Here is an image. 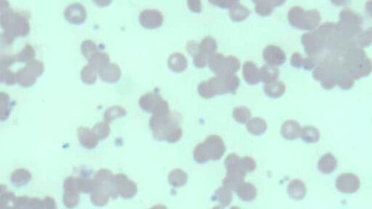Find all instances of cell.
I'll return each mask as SVG.
<instances>
[{
    "instance_id": "cell-1",
    "label": "cell",
    "mask_w": 372,
    "mask_h": 209,
    "mask_svg": "<svg viewBox=\"0 0 372 209\" xmlns=\"http://www.w3.org/2000/svg\"><path fill=\"white\" fill-rule=\"evenodd\" d=\"M342 67L355 80L367 77L371 74L372 62L361 47L348 49L341 61Z\"/></svg>"
},
{
    "instance_id": "cell-2",
    "label": "cell",
    "mask_w": 372,
    "mask_h": 209,
    "mask_svg": "<svg viewBox=\"0 0 372 209\" xmlns=\"http://www.w3.org/2000/svg\"><path fill=\"white\" fill-rule=\"evenodd\" d=\"M113 173L109 169H102L95 176L94 185L91 193V201L96 207H104L110 199L118 197L114 184Z\"/></svg>"
},
{
    "instance_id": "cell-3",
    "label": "cell",
    "mask_w": 372,
    "mask_h": 209,
    "mask_svg": "<svg viewBox=\"0 0 372 209\" xmlns=\"http://www.w3.org/2000/svg\"><path fill=\"white\" fill-rule=\"evenodd\" d=\"M335 30V23H325L317 29L304 34L301 42L307 55L315 58L322 51L323 49L327 47Z\"/></svg>"
},
{
    "instance_id": "cell-4",
    "label": "cell",
    "mask_w": 372,
    "mask_h": 209,
    "mask_svg": "<svg viewBox=\"0 0 372 209\" xmlns=\"http://www.w3.org/2000/svg\"><path fill=\"white\" fill-rule=\"evenodd\" d=\"M363 20L359 14L351 9H343L340 14V21L335 24L337 34L345 39H355L362 33Z\"/></svg>"
},
{
    "instance_id": "cell-5",
    "label": "cell",
    "mask_w": 372,
    "mask_h": 209,
    "mask_svg": "<svg viewBox=\"0 0 372 209\" xmlns=\"http://www.w3.org/2000/svg\"><path fill=\"white\" fill-rule=\"evenodd\" d=\"M288 20L289 23L297 29L313 31L319 26L321 17L317 9L305 10L296 6L289 9Z\"/></svg>"
},
{
    "instance_id": "cell-6",
    "label": "cell",
    "mask_w": 372,
    "mask_h": 209,
    "mask_svg": "<svg viewBox=\"0 0 372 209\" xmlns=\"http://www.w3.org/2000/svg\"><path fill=\"white\" fill-rule=\"evenodd\" d=\"M180 116L177 114L153 115L149 121V127L153 137L158 141L165 140L167 132L173 125L179 123Z\"/></svg>"
},
{
    "instance_id": "cell-7",
    "label": "cell",
    "mask_w": 372,
    "mask_h": 209,
    "mask_svg": "<svg viewBox=\"0 0 372 209\" xmlns=\"http://www.w3.org/2000/svg\"><path fill=\"white\" fill-rule=\"evenodd\" d=\"M139 105L142 110L153 115H167L170 113L168 103L156 93H148L139 100Z\"/></svg>"
},
{
    "instance_id": "cell-8",
    "label": "cell",
    "mask_w": 372,
    "mask_h": 209,
    "mask_svg": "<svg viewBox=\"0 0 372 209\" xmlns=\"http://www.w3.org/2000/svg\"><path fill=\"white\" fill-rule=\"evenodd\" d=\"M116 192L124 199L134 198L137 193V186L124 174H117L114 177Z\"/></svg>"
},
{
    "instance_id": "cell-9",
    "label": "cell",
    "mask_w": 372,
    "mask_h": 209,
    "mask_svg": "<svg viewBox=\"0 0 372 209\" xmlns=\"http://www.w3.org/2000/svg\"><path fill=\"white\" fill-rule=\"evenodd\" d=\"M335 186L340 193L353 194L360 189L361 182L356 174L343 173L337 177Z\"/></svg>"
},
{
    "instance_id": "cell-10",
    "label": "cell",
    "mask_w": 372,
    "mask_h": 209,
    "mask_svg": "<svg viewBox=\"0 0 372 209\" xmlns=\"http://www.w3.org/2000/svg\"><path fill=\"white\" fill-rule=\"evenodd\" d=\"M210 160L218 161L226 153V147L224 141L220 136H209L203 142Z\"/></svg>"
},
{
    "instance_id": "cell-11",
    "label": "cell",
    "mask_w": 372,
    "mask_h": 209,
    "mask_svg": "<svg viewBox=\"0 0 372 209\" xmlns=\"http://www.w3.org/2000/svg\"><path fill=\"white\" fill-rule=\"evenodd\" d=\"M140 24L148 29H156L162 25L164 17L157 9H145L140 13L139 17Z\"/></svg>"
},
{
    "instance_id": "cell-12",
    "label": "cell",
    "mask_w": 372,
    "mask_h": 209,
    "mask_svg": "<svg viewBox=\"0 0 372 209\" xmlns=\"http://www.w3.org/2000/svg\"><path fill=\"white\" fill-rule=\"evenodd\" d=\"M262 56L266 64L275 67L282 66L286 61V55L284 50L273 44H270L265 47Z\"/></svg>"
},
{
    "instance_id": "cell-13",
    "label": "cell",
    "mask_w": 372,
    "mask_h": 209,
    "mask_svg": "<svg viewBox=\"0 0 372 209\" xmlns=\"http://www.w3.org/2000/svg\"><path fill=\"white\" fill-rule=\"evenodd\" d=\"M101 80L106 83L114 84L121 78L122 72L120 68L115 63L109 62L105 66L98 71Z\"/></svg>"
},
{
    "instance_id": "cell-14",
    "label": "cell",
    "mask_w": 372,
    "mask_h": 209,
    "mask_svg": "<svg viewBox=\"0 0 372 209\" xmlns=\"http://www.w3.org/2000/svg\"><path fill=\"white\" fill-rule=\"evenodd\" d=\"M301 129L298 122L294 120H286L281 125L280 132L284 139L292 141L300 137Z\"/></svg>"
},
{
    "instance_id": "cell-15",
    "label": "cell",
    "mask_w": 372,
    "mask_h": 209,
    "mask_svg": "<svg viewBox=\"0 0 372 209\" xmlns=\"http://www.w3.org/2000/svg\"><path fill=\"white\" fill-rule=\"evenodd\" d=\"M242 74L248 85H255L260 82L259 69L253 62L248 61L244 64Z\"/></svg>"
},
{
    "instance_id": "cell-16",
    "label": "cell",
    "mask_w": 372,
    "mask_h": 209,
    "mask_svg": "<svg viewBox=\"0 0 372 209\" xmlns=\"http://www.w3.org/2000/svg\"><path fill=\"white\" fill-rule=\"evenodd\" d=\"M78 137L82 146L89 150L96 148L99 142L93 130L88 127H80L78 130Z\"/></svg>"
},
{
    "instance_id": "cell-17",
    "label": "cell",
    "mask_w": 372,
    "mask_h": 209,
    "mask_svg": "<svg viewBox=\"0 0 372 209\" xmlns=\"http://www.w3.org/2000/svg\"><path fill=\"white\" fill-rule=\"evenodd\" d=\"M237 196L241 200L245 202H251L257 198V190L254 185L244 181L237 190Z\"/></svg>"
},
{
    "instance_id": "cell-18",
    "label": "cell",
    "mask_w": 372,
    "mask_h": 209,
    "mask_svg": "<svg viewBox=\"0 0 372 209\" xmlns=\"http://www.w3.org/2000/svg\"><path fill=\"white\" fill-rule=\"evenodd\" d=\"M287 193L293 200L301 201L306 196L307 189L305 184L298 179L291 181L288 185Z\"/></svg>"
},
{
    "instance_id": "cell-19",
    "label": "cell",
    "mask_w": 372,
    "mask_h": 209,
    "mask_svg": "<svg viewBox=\"0 0 372 209\" xmlns=\"http://www.w3.org/2000/svg\"><path fill=\"white\" fill-rule=\"evenodd\" d=\"M246 174L243 172H227L223 181V187L231 191H236L241 184L245 180Z\"/></svg>"
},
{
    "instance_id": "cell-20",
    "label": "cell",
    "mask_w": 372,
    "mask_h": 209,
    "mask_svg": "<svg viewBox=\"0 0 372 209\" xmlns=\"http://www.w3.org/2000/svg\"><path fill=\"white\" fill-rule=\"evenodd\" d=\"M337 166V160L332 153H326L320 158L318 169L324 174H329L335 172Z\"/></svg>"
},
{
    "instance_id": "cell-21",
    "label": "cell",
    "mask_w": 372,
    "mask_h": 209,
    "mask_svg": "<svg viewBox=\"0 0 372 209\" xmlns=\"http://www.w3.org/2000/svg\"><path fill=\"white\" fill-rule=\"evenodd\" d=\"M167 65L174 72H183L188 67V60L183 54L175 52L169 56Z\"/></svg>"
},
{
    "instance_id": "cell-22",
    "label": "cell",
    "mask_w": 372,
    "mask_h": 209,
    "mask_svg": "<svg viewBox=\"0 0 372 209\" xmlns=\"http://www.w3.org/2000/svg\"><path fill=\"white\" fill-rule=\"evenodd\" d=\"M264 92L266 96L273 99L281 98L286 92V85L280 81H274L270 83L265 84Z\"/></svg>"
},
{
    "instance_id": "cell-23",
    "label": "cell",
    "mask_w": 372,
    "mask_h": 209,
    "mask_svg": "<svg viewBox=\"0 0 372 209\" xmlns=\"http://www.w3.org/2000/svg\"><path fill=\"white\" fill-rule=\"evenodd\" d=\"M267 129V123L263 118L255 117L250 118L247 123V129L248 133L254 136L263 134Z\"/></svg>"
},
{
    "instance_id": "cell-24",
    "label": "cell",
    "mask_w": 372,
    "mask_h": 209,
    "mask_svg": "<svg viewBox=\"0 0 372 209\" xmlns=\"http://www.w3.org/2000/svg\"><path fill=\"white\" fill-rule=\"evenodd\" d=\"M213 200L218 203L222 208L229 207L233 201V194L231 190L226 187H221L215 191Z\"/></svg>"
},
{
    "instance_id": "cell-25",
    "label": "cell",
    "mask_w": 372,
    "mask_h": 209,
    "mask_svg": "<svg viewBox=\"0 0 372 209\" xmlns=\"http://www.w3.org/2000/svg\"><path fill=\"white\" fill-rule=\"evenodd\" d=\"M280 71L275 66L266 64L259 69V77L260 82L267 84L274 82L279 77Z\"/></svg>"
},
{
    "instance_id": "cell-26",
    "label": "cell",
    "mask_w": 372,
    "mask_h": 209,
    "mask_svg": "<svg viewBox=\"0 0 372 209\" xmlns=\"http://www.w3.org/2000/svg\"><path fill=\"white\" fill-rule=\"evenodd\" d=\"M188 180V174L180 169H174L169 174V183L173 188H179L185 186Z\"/></svg>"
},
{
    "instance_id": "cell-27",
    "label": "cell",
    "mask_w": 372,
    "mask_h": 209,
    "mask_svg": "<svg viewBox=\"0 0 372 209\" xmlns=\"http://www.w3.org/2000/svg\"><path fill=\"white\" fill-rule=\"evenodd\" d=\"M207 85L210 87V91L214 97L227 94L224 79L221 76H216L207 81Z\"/></svg>"
},
{
    "instance_id": "cell-28",
    "label": "cell",
    "mask_w": 372,
    "mask_h": 209,
    "mask_svg": "<svg viewBox=\"0 0 372 209\" xmlns=\"http://www.w3.org/2000/svg\"><path fill=\"white\" fill-rule=\"evenodd\" d=\"M218 50V44L213 38L207 36L202 39V42L199 44V52L202 54L207 58H210L212 55L216 53Z\"/></svg>"
},
{
    "instance_id": "cell-29",
    "label": "cell",
    "mask_w": 372,
    "mask_h": 209,
    "mask_svg": "<svg viewBox=\"0 0 372 209\" xmlns=\"http://www.w3.org/2000/svg\"><path fill=\"white\" fill-rule=\"evenodd\" d=\"M300 137L306 143H316L319 141L321 134L315 126H305L301 129Z\"/></svg>"
},
{
    "instance_id": "cell-30",
    "label": "cell",
    "mask_w": 372,
    "mask_h": 209,
    "mask_svg": "<svg viewBox=\"0 0 372 209\" xmlns=\"http://www.w3.org/2000/svg\"><path fill=\"white\" fill-rule=\"evenodd\" d=\"M250 15L249 9L240 3H237L233 6L229 11V15L233 21L241 22L246 20Z\"/></svg>"
},
{
    "instance_id": "cell-31",
    "label": "cell",
    "mask_w": 372,
    "mask_h": 209,
    "mask_svg": "<svg viewBox=\"0 0 372 209\" xmlns=\"http://www.w3.org/2000/svg\"><path fill=\"white\" fill-rule=\"evenodd\" d=\"M109 56L104 52L98 51L89 59V65L97 72L109 63Z\"/></svg>"
},
{
    "instance_id": "cell-32",
    "label": "cell",
    "mask_w": 372,
    "mask_h": 209,
    "mask_svg": "<svg viewBox=\"0 0 372 209\" xmlns=\"http://www.w3.org/2000/svg\"><path fill=\"white\" fill-rule=\"evenodd\" d=\"M126 111L124 107L118 105L112 106L107 109V111L104 113V121L110 124V123H112L114 120L123 118L126 115Z\"/></svg>"
},
{
    "instance_id": "cell-33",
    "label": "cell",
    "mask_w": 372,
    "mask_h": 209,
    "mask_svg": "<svg viewBox=\"0 0 372 209\" xmlns=\"http://www.w3.org/2000/svg\"><path fill=\"white\" fill-rule=\"evenodd\" d=\"M233 117L236 121L241 124H245L248 123V120L251 118V112L248 107L245 106H240L234 108L233 111Z\"/></svg>"
},
{
    "instance_id": "cell-34",
    "label": "cell",
    "mask_w": 372,
    "mask_h": 209,
    "mask_svg": "<svg viewBox=\"0 0 372 209\" xmlns=\"http://www.w3.org/2000/svg\"><path fill=\"white\" fill-rule=\"evenodd\" d=\"M224 79L227 93L230 94H236L240 85V79L236 74H227L221 76Z\"/></svg>"
},
{
    "instance_id": "cell-35",
    "label": "cell",
    "mask_w": 372,
    "mask_h": 209,
    "mask_svg": "<svg viewBox=\"0 0 372 209\" xmlns=\"http://www.w3.org/2000/svg\"><path fill=\"white\" fill-rule=\"evenodd\" d=\"M225 166L227 172H244L241 167V158L236 153H231L225 160ZM246 174V173H245Z\"/></svg>"
},
{
    "instance_id": "cell-36",
    "label": "cell",
    "mask_w": 372,
    "mask_h": 209,
    "mask_svg": "<svg viewBox=\"0 0 372 209\" xmlns=\"http://www.w3.org/2000/svg\"><path fill=\"white\" fill-rule=\"evenodd\" d=\"M93 133L96 136L98 140H104L107 138L111 132L110 126L109 123L106 121L98 122L94 126L93 129Z\"/></svg>"
},
{
    "instance_id": "cell-37",
    "label": "cell",
    "mask_w": 372,
    "mask_h": 209,
    "mask_svg": "<svg viewBox=\"0 0 372 209\" xmlns=\"http://www.w3.org/2000/svg\"><path fill=\"white\" fill-rule=\"evenodd\" d=\"M354 84L355 79L346 71H342L337 77V85H338L342 90H351L354 87Z\"/></svg>"
},
{
    "instance_id": "cell-38",
    "label": "cell",
    "mask_w": 372,
    "mask_h": 209,
    "mask_svg": "<svg viewBox=\"0 0 372 209\" xmlns=\"http://www.w3.org/2000/svg\"><path fill=\"white\" fill-rule=\"evenodd\" d=\"M194 160L199 164H204L210 161L203 142L198 144L194 150Z\"/></svg>"
},
{
    "instance_id": "cell-39",
    "label": "cell",
    "mask_w": 372,
    "mask_h": 209,
    "mask_svg": "<svg viewBox=\"0 0 372 209\" xmlns=\"http://www.w3.org/2000/svg\"><path fill=\"white\" fill-rule=\"evenodd\" d=\"M183 131L179 123L173 125L167 132L165 141L169 143H176L183 137Z\"/></svg>"
},
{
    "instance_id": "cell-40",
    "label": "cell",
    "mask_w": 372,
    "mask_h": 209,
    "mask_svg": "<svg viewBox=\"0 0 372 209\" xmlns=\"http://www.w3.org/2000/svg\"><path fill=\"white\" fill-rule=\"evenodd\" d=\"M97 71L89 65L84 68L82 71V79L85 83L93 85L97 79Z\"/></svg>"
},
{
    "instance_id": "cell-41",
    "label": "cell",
    "mask_w": 372,
    "mask_h": 209,
    "mask_svg": "<svg viewBox=\"0 0 372 209\" xmlns=\"http://www.w3.org/2000/svg\"><path fill=\"white\" fill-rule=\"evenodd\" d=\"M241 167L245 173H251L257 168V164L254 158L250 156L241 158Z\"/></svg>"
},
{
    "instance_id": "cell-42",
    "label": "cell",
    "mask_w": 372,
    "mask_h": 209,
    "mask_svg": "<svg viewBox=\"0 0 372 209\" xmlns=\"http://www.w3.org/2000/svg\"><path fill=\"white\" fill-rule=\"evenodd\" d=\"M371 28H370L368 31H364V32L361 33V34L357 36L356 44H357L358 47H361V48H364V47H369V46L371 44Z\"/></svg>"
},
{
    "instance_id": "cell-43",
    "label": "cell",
    "mask_w": 372,
    "mask_h": 209,
    "mask_svg": "<svg viewBox=\"0 0 372 209\" xmlns=\"http://www.w3.org/2000/svg\"><path fill=\"white\" fill-rule=\"evenodd\" d=\"M255 12L260 16H268L273 12L274 7L267 2H259L255 4Z\"/></svg>"
},
{
    "instance_id": "cell-44",
    "label": "cell",
    "mask_w": 372,
    "mask_h": 209,
    "mask_svg": "<svg viewBox=\"0 0 372 209\" xmlns=\"http://www.w3.org/2000/svg\"><path fill=\"white\" fill-rule=\"evenodd\" d=\"M82 52L83 55L86 57L87 59H90L96 52L98 51L97 49V46L92 42V41H87V42H84L82 44Z\"/></svg>"
},
{
    "instance_id": "cell-45",
    "label": "cell",
    "mask_w": 372,
    "mask_h": 209,
    "mask_svg": "<svg viewBox=\"0 0 372 209\" xmlns=\"http://www.w3.org/2000/svg\"><path fill=\"white\" fill-rule=\"evenodd\" d=\"M198 93H199V96L204 98V99H211V98H214L211 91H210V87L207 85V81L202 82L199 85V87H198Z\"/></svg>"
},
{
    "instance_id": "cell-46",
    "label": "cell",
    "mask_w": 372,
    "mask_h": 209,
    "mask_svg": "<svg viewBox=\"0 0 372 209\" xmlns=\"http://www.w3.org/2000/svg\"><path fill=\"white\" fill-rule=\"evenodd\" d=\"M212 4L221 8H231L233 6L239 3L240 0H209Z\"/></svg>"
},
{
    "instance_id": "cell-47",
    "label": "cell",
    "mask_w": 372,
    "mask_h": 209,
    "mask_svg": "<svg viewBox=\"0 0 372 209\" xmlns=\"http://www.w3.org/2000/svg\"><path fill=\"white\" fill-rule=\"evenodd\" d=\"M305 58L299 52H294L290 59L291 65L294 68H303L305 63Z\"/></svg>"
},
{
    "instance_id": "cell-48",
    "label": "cell",
    "mask_w": 372,
    "mask_h": 209,
    "mask_svg": "<svg viewBox=\"0 0 372 209\" xmlns=\"http://www.w3.org/2000/svg\"><path fill=\"white\" fill-rule=\"evenodd\" d=\"M188 6L192 12L199 13L202 11L201 0H188Z\"/></svg>"
},
{
    "instance_id": "cell-49",
    "label": "cell",
    "mask_w": 372,
    "mask_h": 209,
    "mask_svg": "<svg viewBox=\"0 0 372 209\" xmlns=\"http://www.w3.org/2000/svg\"><path fill=\"white\" fill-rule=\"evenodd\" d=\"M93 1L100 7H107L111 4L112 0H93Z\"/></svg>"
},
{
    "instance_id": "cell-50",
    "label": "cell",
    "mask_w": 372,
    "mask_h": 209,
    "mask_svg": "<svg viewBox=\"0 0 372 209\" xmlns=\"http://www.w3.org/2000/svg\"><path fill=\"white\" fill-rule=\"evenodd\" d=\"M332 3L335 5L338 6V7H341V6L346 5L348 4L349 0H331Z\"/></svg>"
}]
</instances>
